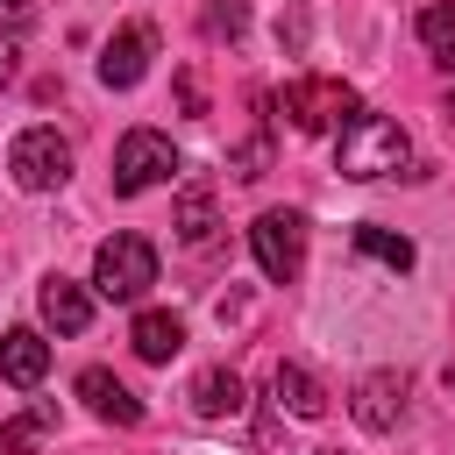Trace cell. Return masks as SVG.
Returning a JSON list of instances; mask_svg holds the SVG:
<instances>
[{
  "instance_id": "1",
  "label": "cell",
  "mask_w": 455,
  "mask_h": 455,
  "mask_svg": "<svg viewBox=\"0 0 455 455\" xmlns=\"http://www.w3.org/2000/svg\"><path fill=\"white\" fill-rule=\"evenodd\" d=\"M405 156H412V142H405V128H398L391 114H355V121L341 128V142H334V171L355 178V185L391 178Z\"/></svg>"
},
{
  "instance_id": "2",
  "label": "cell",
  "mask_w": 455,
  "mask_h": 455,
  "mask_svg": "<svg viewBox=\"0 0 455 455\" xmlns=\"http://www.w3.org/2000/svg\"><path fill=\"white\" fill-rule=\"evenodd\" d=\"M149 284H156V249H149V235H107V242L92 249V291H100V299L135 306Z\"/></svg>"
},
{
  "instance_id": "3",
  "label": "cell",
  "mask_w": 455,
  "mask_h": 455,
  "mask_svg": "<svg viewBox=\"0 0 455 455\" xmlns=\"http://www.w3.org/2000/svg\"><path fill=\"white\" fill-rule=\"evenodd\" d=\"M277 107H284V121H291L299 135H327L334 121L348 128V121L363 114V107H355V92H348L341 78H291Z\"/></svg>"
},
{
  "instance_id": "4",
  "label": "cell",
  "mask_w": 455,
  "mask_h": 455,
  "mask_svg": "<svg viewBox=\"0 0 455 455\" xmlns=\"http://www.w3.org/2000/svg\"><path fill=\"white\" fill-rule=\"evenodd\" d=\"M249 249H256V270H263L270 284H291V277H299V263H306V213H291V206L256 213Z\"/></svg>"
},
{
  "instance_id": "5",
  "label": "cell",
  "mask_w": 455,
  "mask_h": 455,
  "mask_svg": "<svg viewBox=\"0 0 455 455\" xmlns=\"http://www.w3.org/2000/svg\"><path fill=\"white\" fill-rule=\"evenodd\" d=\"M7 171H14L21 192H57V185L71 178V142H64L57 128H21V135L7 142Z\"/></svg>"
},
{
  "instance_id": "6",
  "label": "cell",
  "mask_w": 455,
  "mask_h": 455,
  "mask_svg": "<svg viewBox=\"0 0 455 455\" xmlns=\"http://www.w3.org/2000/svg\"><path fill=\"white\" fill-rule=\"evenodd\" d=\"M171 171H178L171 135H156V128H128V135H121V149H114V192H121V199H135V192L164 185Z\"/></svg>"
},
{
  "instance_id": "7",
  "label": "cell",
  "mask_w": 455,
  "mask_h": 455,
  "mask_svg": "<svg viewBox=\"0 0 455 455\" xmlns=\"http://www.w3.org/2000/svg\"><path fill=\"white\" fill-rule=\"evenodd\" d=\"M149 57H156V28H149V21H128V28H114V36H107V50H100V85H107V92H128V85H142Z\"/></svg>"
},
{
  "instance_id": "8",
  "label": "cell",
  "mask_w": 455,
  "mask_h": 455,
  "mask_svg": "<svg viewBox=\"0 0 455 455\" xmlns=\"http://www.w3.org/2000/svg\"><path fill=\"white\" fill-rule=\"evenodd\" d=\"M348 412H355V427H370V434H391V427L405 419V377H398V370H370V377L355 384Z\"/></svg>"
},
{
  "instance_id": "9",
  "label": "cell",
  "mask_w": 455,
  "mask_h": 455,
  "mask_svg": "<svg viewBox=\"0 0 455 455\" xmlns=\"http://www.w3.org/2000/svg\"><path fill=\"white\" fill-rule=\"evenodd\" d=\"M78 398H85V412H92V419H107V427H135V419H142V398H135L114 370H100V363H92V370H78Z\"/></svg>"
},
{
  "instance_id": "10",
  "label": "cell",
  "mask_w": 455,
  "mask_h": 455,
  "mask_svg": "<svg viewBox=\"0 0 455 455\" xmlns=\"http://www.w3.org/2000/svg\"><path fill=\"white\" fill-rule=\"evenodd\" d=\"M43 370H50V341H43L36 327H7V334H0V377H7L14 391H36Z\"/></svg>"
},
{
  "instance_id": "11",
  "label": "cell",
  "mask_w": 455,
  "mask_h": 455,
  "mask_svg": "<svg viewBox=\"0 0 455 455\" xmlns=\"http://www.w3.org/2000/svg\"><path fill=\"white\" fill-rule=\"evenodd\" d=\"M43 327H57V334H85L92 327V291L85 284H71V277H43Z\"/></svg>"
},
{
  "instance_id": "12",
  "label": "cell",
  "mask_w": 455,
  "mask_h": 455,
  "mask_svg": "<svg viewBox=\"0 0 455 455\" xmlns=\"http://www.w3.org/2000/svg\"><path fill=\"white\" fill-rule=\"evenodd\" d=\"M270 391H277V405H284L291 419H320V412H327V391H320V377H313L306 363H277Z\"/></svg>"
},
{
  "instance_id": "13",
  "label": "cell",
  "mask_w": 455,
  "mask_h": 455,
  "mask_svg": "<svg viewBox=\"0 0 455 455\" xmlns=\"http://www.w3.org/2000/svg\"><path fill=\"white\" fill-rule=\"evenodd\" d=\"M242 405H249V391H242L235 370H199V377H192V412H199V419H235Z\"/></svg>"
},
{
  "instance_id": "14",
  "label": "cell",
  "mask_w": 455,
  "mask_h": 455,
  "mask_svg": "<svg viewBox=\"0 0 455 455\" xmlns=\"http://www.w3.org/2000/svg\"><path fill=\"white\" fill-rule=\"evenodd\" d=\"M128 341H135L142 363H171V355L185 348V320H178V313H135Z\"/></svg>"
},
{
  "instance_id": "15",
  "label": "cell",
  "mask_w": 455,
  "mask_h": 455,
  "mask_svg": "<svg viewBox=\"0 0 455 455\" xmlns=\"http://www.w3.org/2000/svg\"><path fill=\"white\" fill-rule=\"evenodd\" d=\"M50 434H57V405H50V398H36L28 412H14V419L0 427V455H36Z\"/></svg>"
},
{
  "instance_id": "16",
  "label": "cell",
  "mask_w": 455,
  "mask_h": 455,
  "mask_svg": "<svg viewBox=\"0 0 455 455\" xmlns=\"http://www.w3.org/2000/svg\"><path fill=\"white\" fill-rule=\"evenodd\" d=\"M419 50L434 64H455V0H427L419 7Z\"/></svg>"
},
{
  "instance_id": "17",
  "label": "cell",
  "mask_w": 455,
  "mask_h": 455,
  "mask_svg": "<svg viewBox=\"0 0 455 455\" xmlns=\"http://www.w3.org/2000/svg\"><path fill=\"white\" fill-rule=\"evenodd\" d=\"M355 256H370V263H384V270H412V242L405 235H391V228H355Z\"/></svg>"
},
{
  "instance_id": "18",
  "label": "cell",
  "mask_w": 455,
  "mask_h": 455,
  "mask_svg": "<svg viewBox=\"0 0 455 455\" xmlns=\"http://www.w3.org/2000/svg\"><path fill=\"white\" fill-rule=\"evenodd\" d=\"M178 235H185L192 249L213 242V199H206V192H185V199H178Z\"/></svg>"
},
{
  "instance_id": "19",
  "label": "cell",
  "mask_w": 455,
  "mask_h": 455,
  "mask_svg": "<svg viewBox=\"0 0 455 455\" xmlns=\"http://www.w3.org/2000/svg\"><path fill=\"white\" fill-rule=\"evenodd\" d=\"M242 28H249V7L242 0H213L206 7V36H242Z\"/></svg>"
},
{
  "instance_id": "20",
  "label": "cell",
  "mask_w": 455,
  "mask_h": 455,
  "mask_svg": "<svg viewBox=\"0 0 455 455\" xmlns=\"http://www.w3.org/2000/svg\"><path fill=\"white\" fill-rule=\"evenodd\" d=\"M263 164H270V142L256 135V142H242V156H235V178H263Z\"/></svg>"
},
{
  "instance_id": "21",
  "label": "cell",
  "mask_w": 455,
  "mask_h": 455,
  "mask_svg": "<svg viewBox=\"0 0 455 455\" xmlns=\"http://www.w3.org/2000/svg\"><path fill=\"white\" fill-rule=\"evenodd\" d=\"M21 78V50H14V36H0V85H14Z\"/></svg>"
},
{
  "instance_id": "22",
  "label": "cell",
  "mask_w": 455,
  "mask_h": 455,
  "mask_svg": "<svg viewBox=\"0 0 455 455\" xmlns=\"http://www.w3.org/2000/svg\"><path fill=\"white\" fill-rule=\"evenodd\" d=\"M36 14V0H0V28H21Z\"/></svg>"
},
{
  "instance_id": "23",
  "label": "cell",
  "mask_w": 455,
  "mask_h": 455,
  "mask_svg": "<svg viewBox=\"0 0 455 455\" xmlns=\"http://www.w3.org/2000/svg\"><path fill=\"white\" fill-rule=\"evenodd\" d=\"M441 121H448V128H455V92H448V100H441Z\"/></svg>"
},
{
  "instance_id": "24",
  "label": "cell",
  "mask_w": 455,
  "mask_h": 455,
  "mask_svg": "<svg viewBox=\"0 0 455 455\" xmlns=\"http://www.w3.org/2000/svg\"><path fill=\"white\" fill-rule=\"evenodd\" d=\"M441 384H448V391H455V363H448V370H441Z\"/></svg>"
}]
</instances>
